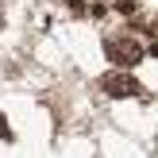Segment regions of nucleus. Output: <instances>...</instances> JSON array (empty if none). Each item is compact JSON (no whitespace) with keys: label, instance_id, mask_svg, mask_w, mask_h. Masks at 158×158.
<instances>
[{"label":"nucleus","instance_id":"1","mask_svg":"<svg viewBox=\"0 0 158 158\" xmlns=\"http://www.w3.org/2000/svg\"><path fill=\"white\" fill-rule=\"evenodd\" d=\"M100 89H104L108 97H116V100H120V97H139V81L127 73V69H112V73H104V77H100Z\"/></svg>","mask_w":158,"mask_h":158},{"label":"nucleus","instance_id":"2","mask_svg":"<svg viewBox=\"0 0 158 158\" xmlns=\"http://www.w3.org/2000/svg\"><path fill=\"white\" fill-rule=\"evenodd\" d=\"M104 50H108V58H112L120 69H131L139 58H143V50H139V43H135V39H108V43H104Z\"/></svg>","mask_w":158,"mask_h":158},{"label":"nucleus","instance_id":"3","mask_svg":"<svg viewBox=\"0 0 158 158\" xmlns=\"http://www.w3.org/2000/svg\"><path fill=\"white\" fill-rule=\"evenodd\" d=\"M0 135H4V139H12V127H8V120H4V116H0Z\"/></svg>","mask_w":158,"mask_h":158}]
</instances>
